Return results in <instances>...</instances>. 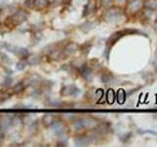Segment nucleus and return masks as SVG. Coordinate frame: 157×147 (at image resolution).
<instances>
[{"mask_svg":"<svg viewBox=\"0 0 157 147\" xmlns=\"http://www.w3.org/2000/svg\"><path fill=\"white\" fill-rule=\"evenodd\" d=\"M144 6L146 10L150 11H156L157 10V0H145Z\"/></svg>","mask_w":157,"mask_h":147,"instance_id":"obj_11","label":"nucleus"},{"mask_svg":"<svg viewBox=\"0 0 157 147\" xmlns=\"http://www.w3.org/2000/svg\"><path fill=\"white\" fill-rule=\"evenodd\" d=\"M40 62L39 60V57L37 56H32V57H28V63L31 64V65H36Z\"/></svg>","mask_w":157,"mask_h":147,"instance_id":"obj_18","label":"nucleus"},{"mask_svg":"<svg viewBox=\"0 0 157 147\" xmlns=\"http://www.w3.org/2000/svg\"><path fill=\"white\" fill-rule=\"evenodd\" d=\"M93 28H94V24H93L92 22H90V21H87L86 23H83L82 26H81V29H82V32H90V29H92Z\"/></svg>","mask_w":157,"mask_h":147,"instance_id":"obj_15","label":"nucleus"},{"mask_svg":"<svg viewBox=\"0 0 157 147\" xmlns=\"http://www.w3.org/2000/svg\"><path fill=\"white\" fill-rule=\"evenodd\" d=\"M112 78H113V77H112V75H111L110 73L103 74V75L101 76V81L104 82V83H108V82L111 81Z\"/></svg>","mask_w":157,"mask_h":147,"instance_id":"obj_17","label":"nucleus"},{"mask_svg":"<svg viewBox=\"0 0 157 147\" xmlns=\"http://www.w3.org/2000/svg\"><path fill=\"white\" fill-rule=\"evenodd\" d=\"M139 134H157L156 131H153V130H139Z\"/></svg>","mask_w":157,"mask_h":147,"instance_id":"obj_20","label":"nucleus"},{"mask_svg":"<svg viewBox=\"0 0 157 147\" xmlns=\"http://www.w3.org/2000/svg\"><path fill=\"white\" fill-rule=\"evenodd\" d=\"M49 3V0H26V6L29 8L42 9L46 7Z\"/></svg>","mask_w":157,"mask_h":147,"instance_id":"obj_2","label":"nucleus"},{"mask_svg":"<svg viewBox=\"0 0 157 147\" xmlns=\"http://www.w3.org/2000/svg\"><path fill=\"white\" fill-rule=\"evenodd\" d=\"M142 5L141 0H131L129 2V8L132 12H136Z\"/></svg>","mask_w":157,"mask_h":147,"instance_id":"obj_12","label":"nucleus"},{"mask_svg":"<svg viewBox=\"0 0 157 147\" xmlns=\"http://www.w3.org/2000/svg\"><path fill=\"white\" fill-rule=\"evenodd\" d=\"M111 2H112V0H101V4L103 6H108V5H110Z\"/></svg>","mask_w":157,"mask_h":147,"instance_id":"obj_21","label":"nucleus"},{"mask_svg":"<svg viewBox=\"0 0 157 147\" xmlns=\"http://www.w3.org/2000/svg\"><path fill=\"white\" fill-rule=\"evenodd\" d=\"M12 82V80H11V77H7L6 78V81H4V85H9L10 83Z\"/></svg>","mask_w":157,"mask_h":147,"instance_id":"obj_22","label":"nucleus"},{"mask_svg":"<svg viewBox=\"0 0 157 147\" xmlns=\"http://www.w3.org/2000/svg\"><path fill=\"white\" fill-rule=\"evenodd\" d=\"M87 126V121L83 120V119H78L75 123V130H83L85 127Z\"/></svg>","mask_w":157,"mask_h":147,"instance_id":"obj_14","label":"nucleus"},{"mask_svg":"<svg viewBox=\"0 0 157 147\" xmlns=\"http://www.w3.org/2000/svg\"><path fill=\"white\" fill-rule=\"evenodd\" d=\"M116 1L119 3H123V2H125V0H116Z\"/></svg>","mask_w":157,"mask_h":147,"instance_id":"obj_24","label":"nucleus"},{"mask_svg":"<svg viewBox=\"0 0 157 147\" xmlns=\"http://www.w3.org/2000/svg\"><path fill=\"white\" fill-rule=\"evenodd\" d=\"M110 130V126L107 123H102V124H99L96 126V132L98 134H106L109 132Z\"/></svg>","mask_w":157,"mask_h":147,"instance_id":"obj_9","label":"nucleus"},{"mask_svg":"<svg viewBox=\"0 0 157 147\" xmlns=\"http://www.w3.org/2000/svg\"><path fill=\"white\" fill-rule=\"evenodd\" d=\"M62 94L63 95H71V96H77L80 94V89L75 86V85H68L67 87L63 88L62 90Z\"/></svg>","mask_w":157,"mask_h":147,"instance_id":"obj_6","label":"nucleus"},{"mask_svg":"<svg viewBox=\"0 0 157 147\" xmlns=\"http://www.w3.org/2000/svg\"><path fill=\"white\" fill-rule=\"evenodd\" d=\"M27 17H28V14L26 12L19 11V12H17L16 14H15L14 16L11 17V20H12V22H14L15 24H21V23L26 21Z\"/></svg>","mask_w":157,"mask_h":147,"instance_id":"obj_5","label":"nucleus"},{"mask_svg":"<svg viewBox=\"0 0 157 147\" xmlns=\"http://www.w3.org/2000/svg\"><path fill=\"white\" fill-rule=\"evenodd\" d=\"M122 17V12L120 11V9L117 8H111L106 12V20L109 22H117L119 21Z\"/></svg>","mask_w":157,"mask_h":147,"instance_id":"obj_1","label":"nucleus"},{"mask_svg":"<svg viewBox=\"0 0 157 147\" xmlns=\"http://www.w3.org/2000/svg\"><path fill=\"white\" fill-rule=\"evenodd\" d=\"M43 124L45 125L46 126H51L53 123H55L56 120H55V116L54 115H50V114H48V115H45L43 117Z\"/></svg>","mask_w":157,"mask_h":147,"instance_id":"obj_13","label":"nucleus"},{"mask_svg":"<svg viewBox=\"0 0 157 147\" xmlns=\"http://www.w3.org/2000/svg\"><path fill=\"white\" fill-rule=\"evenodd\" d=\"M77 50V45L75 43H69L68 45L64 48L63 50V55L64 56H70L72 54Z\"/></svg>","mask_w":157,"mask_h":147,"instance_id":"obj_10","label":"nucleus"},{"mask_svg":"<svg viewBox=\"0 0 157 147\" xmlns=\"http://www.w3.org/2000/svg\"><path fill=\"white\" fill-rule=\"evenodd\" d=\"M80 74L82 75V77L85 78V80L90 81V78L91 77V70L87 65H82L80 68Z\"/></svg>","mask_w":157,"mask_h":147,"instance_id":"obj_8","label":"nucleus"},{"mask_svg":"<svg viewBox=\"0 0 157 147\" xmlns=\"http://www.w3.org/2000/svg\"><path fill=\"white\" fill-rule=\"evenodd\" d=\"M90 141H91V139H90V136L81 135L75 139V145H77V146H86V145L90 144Z\"/></svg>","mask_w":157,"mask_h":147,"instance_id":"obj_7","label":"nucleus"},{"mask_svg":"<svg viewBox=\"0 0 157 147\" xmlns=\"http://www.w3.org/2000/svg\"><path fill=\"white\" fill-rule=\"evenodd\" d=\"M51 130H53V132L56 135L58 136H62L64 134V132H65V126L60 122H55L53 123L51 125Z\"/></svg>","mask_w":157,"mask_h":147,"instance_id":"obj_4","label":"nucleus"},{"mask_svg":"<svg viewBox=\"0 0 157 147\" xmlns=\"http://www.w3.org/2000/svg\"><path fill=\"white\" fill-rule=\"evenodd\" d=\"M153 65H154V67L157 69V57L155 58V60H154V62H153Z\"/></svg>","mask_w":157,"mask_h":147,"instance_id":"obj_23","label":"nucleus"},{"mask_svg":"<svg viewBox=\"0 0 157 147\" xmlns=\"http://www.w3.org/2000/svg\"><path fill=\"white\" fill-rule=\"evenodd\" d=\"M95 9H96L95 0H88L87 4L85 6V9H83L82 16H83V17H86V16H88V15L92 14L93 12L95 11Z\"/></svg>","mask_w":157,"mask_h":147,"instance_id":"obj_3","label":"nucleus"},{"mask_svg":"<svg viewBox=\"0 0 157 147\" xmlns=\"http://www.w3.org/2000/svg\"><path fill=\"white\" fill-rule=\"evenodd\" d=\"M26 64H27V63H26V61L21 60V61H20V62L17 64V69H18V70H24L25 67L27 66Z\"/></svg>","mask_w":157,"mask_h":147,"instance_id":"obj_19","label":"nucleus"},{"mask_svg":"<svg viewBox=\"0 0 157 147\" xmlns=\"http://www.w3.org/2000/svg\"><path fill=\"white\" fill-rule=\"evenodd\" d=\"M26 87V85H25L24 81H20L18 83H16L14 86H13V92L14 93H20L21 91H23Z\"/></svg>","mask_w":157,"mask_h":147,"instance_id":"obj_16","label":"nucleus"}]
</instances>
